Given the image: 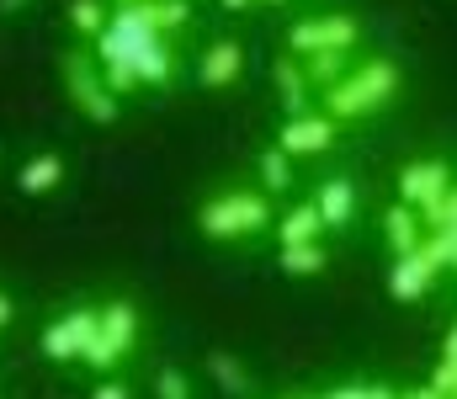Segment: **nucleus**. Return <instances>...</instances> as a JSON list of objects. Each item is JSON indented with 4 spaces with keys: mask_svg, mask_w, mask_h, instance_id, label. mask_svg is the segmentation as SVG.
<instances>
[{
    "mask_svg": "<svg viewBox=\"0 0 457 399\" xmlns=\"http://www.w3.org/2000/svg\"><path fill=\"white\" fill-rule=\"evenodd\" d=\"M271 235H277V245H314V240H325V219H320L314 203H293L271 224Z\"/></svg>",
    "mask_w": 457,
    "mask_h": 399,
    "instance_id": "nucleus-16",
    "label": "nucleus"
},
{
    "mask_svg": "<svg viewBox=\"0 0 457 399\" xmlns=\"http://www.w3.org/2000/svg\"><path fill=\"white\" fill-rule=\"evenodd\" d=\"M453 187L457 181H453V165H447V160H410V165L399 170V203H410L415 213L431 208V203H442Z\"/></svg>",
    "mask_w": 457,
    "mask_h": 399,
    "instance_id": "nucleus-9",
    "label": "nucleus"
},
{
    "mask_svg": "<svg viewBox=\"0 0 457 399\" xmlns=\"http://www.w3.org/2000/svg\"><path fill=\"white\" fill-rule=\"evenodd\" d=\"M11 320H16V303H11V298H5V293H0V330H5V325H11Z\"/></svg>",
    "mask_w": 457,
    "mask_h": 399,
    "instance_id": "nucleus-29",
    "label": "nucleus"
},
{
    "mask_svg": "<svg viewBox=\"0 0 457 399\" xmlns=\"http://www.w3.org/2000/svg\"><path fill=\"white\" fill-rule=\"evenodd\" d=\"M271 197L261 187H228L197 208V235L213 245H250L271 229Z\"/></svg>",
    "mask_w": 457,
    "mask_h": 399,
    "instance_id": "nucleus-3",
    "label": "nucleus"
},
{
    "mask_svg": "<svg viewBox=\"0 0 457 399\" xmlns=\"http://www.w3.org/2000/svg\"><path fill=\"white\" fill-rule=\"evenodd\" d=\"M282 399H320V395H282Z\"/></svg>",
    "mask_w": 457,
    "mask_h": 399,
    "instance_id": "nucleus-35",
    "label": "nucleus"
},
{
    "mask_svg": "<svg viewBox=\"0 0 457 399\" xmlns=\"http://www.w3.org/2000/svg\"><path fill=\"white\" fill-rule=\"evenodd\" d=\"M320 399H399V389H383V384H341V389H330V395Z\"/></svg>",
    "mask_w": 457,
    "mask_h": 399,
    "instance_id": "nucleus-25",
    "label": "nucleus"
},
{
    "mask_svg": "<svg viewBox=\"0 0 457 399\" xmlns=\"http://www.w3.org/2000/svg\"><path fill=\"white\" fill-rule=\"evenodd\" d=\"M91 399H133V395H128V384H122V378H96Z\"/></svg>",
    "mask_w": 457,
    "mask_h": 399,
    "instance_id": "nucleus-27",
    "label": "nucleus"
},
{
    "mask_svg": "<svg viewBox=\"0 0 457 399\" xmlns=\"http://www.w3.org/2000/svg\"><path fill=\"white\" fill-rule=\"evenodd\" d=\"M431 389H436L442 399H457V362H453V357H442V362H436V373H431Z\"/></svg>",
    "mask_w": 457,
    "mask_h": 399,
    "instance_id": "nucleus-26",
    "label": "nucleus"
},
{
    "mask_svg": "<svg viewBox=\"0 0 457 399\" xmlns=\"http://www.w3.org/2000/svg\"><path fill=\"white\" fill-rule=\"evenodd\" d=\"M351 54H309L303 59V75H309V86H314V96H325V91H336L345 75H351Z\"/></svg>",
    "mask_w": 457,
    "mask_h": 399,
    "instance_id": "nucleus-21",
    "label": "nucleus"
},
{
    "mask_svg": "<svg viewBox=\"0 0 457 399\" xmlns=\"http://www.w3.org/2000/svg\"><path fill=\"white\" fill-rule=\"evenodd\" d=\"M219 5H224V11H245V5H250V0H219Z\"/></svg>",
    "mask_w": 457,
    "mask_h": 399,
    "instance_id": "nucleus-32",
    "label": "nucleus"
},
{
    "mask_svg": "<svg viewBox=\"0 0 457 399\" xmlns=\"http://www.w3.org/2000/svg\"><path fill=\"white\" fill-rule=\"evenodd\" d=\"M154 399H197V389L181 368H160L154 373Z\"/></svg>",
    "mask_w": 457,
    "mask_h": 399,
    "instance_id": "nucleus-23",
    "label": "nucleus"
},
{
    "mask_svg": "<svg viewBox=\"0 0 457 399\" xmlns=\"http://www.w3.org/2000/svg\"><path fill=\"white\" fill-rule=\"evenodd\" d=\"M250 5H287V0H250Z\"/></svg>",
    "mask_w": 457,
    "mask_h": 399,
    "instance_id": "nucleus-34",
    "label": "nucleus"
},
{
    "mask_svg": "<svg viewBox=\"0 0 457 399\" xmlns=\"http://www.w3.org/2000/svg\"><path fill=\"white\" fill-rule=\"evenodd\" d=\"M277 266L282 277H320L330 271V251L314 240V245H277Z\"/></svg>",
    "mask_w": 457,
    "mask_h": 399,
    "instance_id": "nucleus-20",
    "label": "nucleus"
},
{
    "mask_svg": "<svg viewBox=\"0 0 457 399\" xmlns=\"http://www.w3.org/2000/svg\"><path fill=\"white\" fill-rule=\"evenodd\" d=\"M27 5H32V0H0V16H21Z\"/></svg>",
    "mask_w": 457,
    "mask_h": 399,
    "instance_id": "nucleus-28",
    "label": "nucleus"
},
{
    "mask_svg": "<svg viewBox=\"0 0 457 399\" xmlns=\"http://www.w3.org/2000/svg\"><path fill=\"white\" fill-rule=\"evenodd\" d=\"M436 277H442V266L431 262L426 251L394 256V266H388V298H394V303H420V298L436 287Z\"/></svg>",
    "mask_w": 457,
    "mask_h": 399,
    "instance_id": "nucleus-10",
    "label": "nucleus"
},
{
    "mask_svg": "<svg viewBox=\"0 0 457 399\" xmlns=\"http://www.w3.org/2000/svg\"><path fill=\"white\" fill-rule=\"evenodd\" d=\"M102 80H107V91H112L117 102L138 91V75H133V70H128L122 59H107V64H102Z\"/></svg>",
    "mask_w": 457,
    "mask_h": 399,
    "instance_id": "nucleus-24",
    "label": "nucleus"
},
{
    "mask_svg": "<svg viewBox=\"0 0 457 399\" xmlns=\"http://www.w3.org/2000/svg\"><path fill=\"white\" fill-rule=\"evenodd\" d=\"M336 138H341V123L330 118V112H303V118H287L282 133H277V149L287 154V160H314V154H330L336 149Z\"/></svg>",
    "mask_w": 457,
    "mask_h": 399,
    "instance_id": "nucleus-8",
    "label": "nucleus"
},
{
    "mask_svg": "<svg viewBox=\"0 0 457 399\" xmlns=\"http://www.w3.org/2000/svg\"><path fill=\"white\" fill-rule=\"evenodd\" d=\"M361 43V21L351 11H320L287 27V54L309 59V54H351Z\"/></svg>",
    "mask_w": 457,
    "mask_h": 399,
    "instance_id": "nucleus-6",
    "label": "nucleus"
},
{
    "mask_svg": "<svg viewBox=\"0 0 457 399\" xmlns=\"http://www.w3.org/2000/svg\"><path fill=\"white\" fill-rule=\"evenodd\" d=\"M96 330H102V309H91V303H75V309H64L54 325H43V336H37V352H43L48 362H86V352H91Z\"/></svg>",
    "mask_w": 457,
    "mask_h": 399,
    "instance_id": "nucleus-7",
    "label": "nucleus"
},
{
    "mask_svg": "<svg viewBox=\"0 0 457 399\" xmlns=\"http://www.w3.org/2000/svg\"><path fill=\"white\" fill-rule=\"evenodd\" d=\"M404 91V70L388 59V54H372V59H356L351 75H345L336 91L320 96V112H330L336 123H367L378 112H388Z\"/></svg>",
    "mask_w": 457,
    "mask_h": 399,
    "instance_id": "nucleus-2",
    "label": "nucleus"
},
{
    "mask_svg": "<svg viewBox=\"0 0 457 399\" xmlns=\"http://www.w3.org/2000/svg\"><path fill=\"white\" fill-rule=\"evenodd\" d=\"M64 181H70V160H64L59 149H37V154L16 170V192H21V197H54Z\"/></svg>",
    "mask_w": 457,
    "mask_h": 399,
    "instance_id": "nucleus-13",
    "label": "nucleus"
},
{
    "mask_svg": "<svg viewBox=\"0 0 457 399\" xmlns=\"http://www.w3.org/2000/svg\"><path fill=\"white\" fill-rule=\"evenodd\" d=\"M133 5H144V0H112V11H133Z\"/></svg>",
    "mask_w": 457,
    "mask_h": 399,
    "instance_id": "nucleus-33",
    "label": "nucleus"
},
{
    "mask_svg": "<svg viewBox=\"0 0 457 399\" xmlns=\"http://www.w3.org/2000/svg\"><path fill=\"white\" fill-rule=\"evenodd\" d=\"M255 181H261L266 197H287V192L298 187V170H293V160L271 144V149H261V160H255Z\"/></svg>",
    "mask_w": 457,
    "mask_h": 399,
    "instance_id": "nucleus-18",
    "label": "nucleus"
},
{
    "mask_svg": "<svg viewBox=\"0 0 457 399\" xmlns=\"http://www.w3.org/2000/svg\"><path fill=\"white\" fill-rule=\"evenodd\" d=\"M59 75H64V91H70V102L80 107V118H86V123L112 129L117 118H122V102L107 91L96 54H86V48H64V54H59Z\"/></svg>",
    "mask_w": 457,
    "mask_h": 399,
    "instance_id": "nucleus-4",
    "label": "nucleus"
},
{
    "mask_svg": "<svg viewBox=\"0 0 457 399\" xmlns=\"http://www.w3.org/2000/svg\"><path fill=\"white\" fill-rule=\"evenodd\" d=\"M91 54H96V64L122 59V64L138 75V86H154V91H165V86L176 80V70H181L176 43H170V37H160L138 11H112Z\"/></svg>",
    "mask_w": 457,
    "mask_h": 399,
    "instance_id": "nucleus-1",
    "label": "nucleus"
},
{
    "mask_svg": "<svg viewBox=\"0 0 457 399\" xmlns=\"http://www.w3.org/2000/svg\"><path fill=\"white\" fill-rule=\"evenodd\" d=\"M399 399H442V395H436L431 384H420V389H404V395H399Z\"/></svg>",
    "mask_w": 457,
    "mask_h": 399,
    "instance_id": "nucleus-30",
    "label": "nucleus"
},
{
    "mask_svg": "<svg viewBox=\"0 0 457 399\" xmlns=\"http://www.w3.org/2000/svg\"><path fill=\"white\" fill-rule=\"evenodd\" d=\"M138 330H144V314H138L133 298L102 303V330H96V341H91V352H86V368H91L96 378H112L117 368L128 362V352L138 346Z\"/></svg>",
    "mask_w": 457,
    "mask_h": 399,
    "instance_id": "nucleus-5",
    "label": "nucleus"
},
{
    "mask_svg": "<svg viewBox=\"0 0 457 399\" xmlns=\"http://www.w3.org/2000/svg\"><path fill=\"white\" fill-rule=\"evenodd\" d=\"M271 80H277V91H282V107H287V118H303V112H314V86H309V75H303V59H298V54L277 59V64H271Z\"/></svg>",
    "mask_w": 457,
    "mask_h": 399,
    "instance_id": "nucleus-14",
    "label": "nucleus"
},
{
    "mask_svg": "<svg viewBox=\"0 0 457 399\" xmlns=\"http://www.w3.org/2000/svg\"><path fill=\"white\" fill-rule=\"evenodd\" d=\"M239 75H245V43L219 37L197 54V86L203 91H228V86H239Z\"/></svg>",
    "mask_w": 457,
    "mask_h": 399,
    "instance_id": "nucleus-12",
    "label": "nucleus"
},
{
    "mask_svg": "<svg viewBox=\"0 0 457 399\" xmlns=\"http://www.w3.org/2000/svg\"><path fill=\"white\" fill-rule=\"evenodd\" d=\"M314 208H320V219H325V235H341L356 224V208H361V192H356V181L351 176H325L320 187H314V197H309Z\"/></svg>",
    "mask_w": 457,
    "mask_h": 399,
    "instance_id": "nucleus-11",
    "label": "nucleus"
},
{
    "mask_svg": "<svg viewBox=\"0 0 457 399\" xmlns=\"http://www.w3.org/2000/svg\"><path fill=\"white\" fill-rule=\"evenodd\" d=\"M160 37H181V32H192V21H197V11H192V0H144V5H133Z\"/></svg>",
    "mask_w": 457,
    "mask_h": 399,
    "instance_id": "nucleus-17",
    "label": "nucleus"
},
{
    "mask_svg": "<svg viewBox=\"0 0 457 399\" xmlns=\"http://www.w3.org/2000/svg\"><path fill=\"white\" fill-rule=\"evenodd\" d=\"M208 378H213L228 399H250V389H255L250 368H245L234 352H208Z\"/></svg>",
    "mask_w": 457,
    "mask_h": 399,
    "instance_id": "nucleus-19",
    "label": "nucleus"
},
{
    "mask_svg": "<svg viewBox=\"0 0 457 399\" xmlns=\"http://www.w3.org/2000/svg\"><path fill=\"white\" fill-rule=\"evenodd\" d=\"M107 16H112V11H107L102 0H70V27H75L80 37H91V43L102 37V27H107Z\"/></svg>",
    "mask_w": 457,
    "mask_h": 399,
    "instance_id": "nucleus-22",
    "label": "nucleus"
},
{
    "mask_svg": "<svg viewBox=\"0 0 457 399\" xmlns=\"http://www.w3.org/2000/svg\"><path fill=\"white\" fill-rule=\"evenodd\" d=\"M442 357H453V362H457V325L447 330V346H442Z\"/></svg>",
    "mask_w": 457,
    "mask_h": 399,
    "instance_id": "nucleus-31",
    "label": "nucleus"
},
{
    "mask_svg": "<svg viewBox=\"0 0 457 399\" xmlns=\"http://www.w3.org/2000/svg\"><path fill=\"white\" fill-rule=\"evenodd\" d=\"M383 245H388V256H410V251L426 245V224H420V213L410 203H394L383 213Z\"/></svg>",
    "mask_w": 457,
    "mask_h": 399,
    "instance_id": "nucleus-15",
    "label": "nucleus"
}]
</instances>
